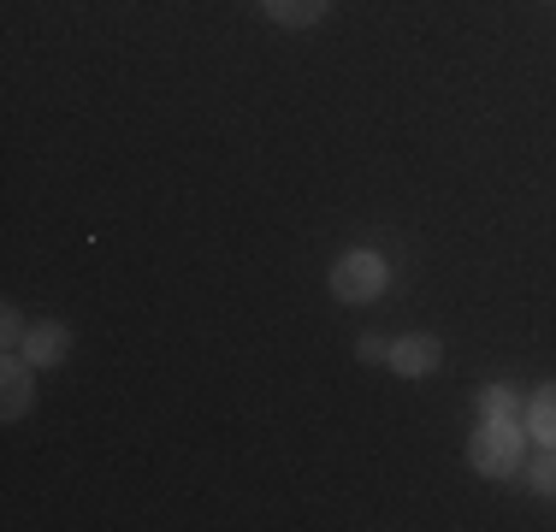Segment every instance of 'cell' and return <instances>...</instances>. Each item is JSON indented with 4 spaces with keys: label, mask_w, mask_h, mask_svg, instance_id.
<instances>
[{
    "label": "cell",
    "mask_w": 556,
    "mask_h": 532,
    "mask_svg": "<svg viewBox=\"0 0 556 532\" xmlns=\"http://www.w3.org/2000/svg\"><path fill=\"white\" fill-rule=\"evenodd\" d=\"M480 415L485 420H515V396L503 391V384H492V391H480Z\"/></svg>",
    "instance_id": "ba28073f"
},
{
    "label": "cell",
    "mask_w": 556,
    "mask_h": 532,
    "mask_svg": "<svg viewBox=\"0 0 556 532\" xmlns=\"http://www.w3.org/2000/svg\"><path fill=\"white\" fill-rule=\"evenodd\" d=\"M468 461H473V473H485V479H503V473L521 468V432H515V420H485L480 432L468 438Z\"/></svg>",
    "instance_id": "6da1fadb"
},
{
    "label": "cell",
    "mask_w": 556,
    "mask_h": 532,
    "mask_svg": "<svg viewBox=\"0 0 556 532\" xmlns=\"http://www.w3.org/2000/svg\"><path fill=\"white\" fill-rule=\"evenodd\" d=\"M439 355H444L439 338H403V343H391V367L403 372V379H420V372H432V367H439Z\"/></svg>",
    "instance_id": "3957f363"
},
{
    "label": "cell",
    "mask_w": 556,
    "mask_h": 532,
    "mask_svg": "<svg viewBox=\"0 0 556 532\" xmlns=\"http://www.w3.org/2000/svg\"><path fill=\"white\" fill-rule=\"evenodd\" d=\"M24 403H30V367H24V362H7V420H18Z\"/></svg>",
    "instance_id": "52a82bcc"
},
{
    "label": "cell",
    "mask_w": 556,
    "mask_h": 532,
    "mask_svg": "<svg viewBox=\"0 0 556 532\" xmlns=\"http://www.w3.org/2000/svg\"><path fill=\"white\" fill-rule=\"evenodd\" d=\"M24 355H30V367L60 362V355H65V331H60V326H36L30 343H24Z\"/></svg>",
    "instance_id": "8992f818"
},
{
    "label": "cell",
    "mask_w": 556,
    "mask_h": 532,
    "mask_svg": "<svg viewBox=\"0 0 556 532\" xmlns=\"http://www.w3.org/2000/svg\"><path fill=\"white\" fill-rule=\"evenodd\" d=\"M527 432H533L545 449H556V384L533 391V403H527Z\"/></svg>",
    "instance_id": "5b68a950"
},
{
    "label": "cell",
    "mask_w": 556,
    "mask_h": 532,
    "mask_svg": "<svg viewBox=\"0 0 556 532\" xmlns=\"http://www.w3.org/2000/svg\"><path fill=\"white\" fill-rule=\"evenodd\" d=\"M533 485H539V491H545V497H556V449H551V456H545V461H539V473H533Z\"/></svg>",
    "instance_id": "9c48e42d"
},
{
    "label": "cell",
    "mask_w": 556,
    "mask_h": 532,
    "mask_svg": "<svg viewBox=\"0 0 556 532\" xmlns=\"http://www.w3.org/2000/svg\"><path fill=\"white\" fill-rule=\"evenodd\" d=\"M267 7L273 24H285V30H308V24H320L326 12H332V0H261Z\"/></svg>",
    "instance_id": "277c9868"
},
{
    "label": "cell",
    "mask_w": 556,
    "mask_h": 532,
    "mask_svg": "<svg viewBox=\"0 0 556 532\" xmlns=\"http://www.w3.org/2000/svg\"><path fill=\"white\" fill-rule=\"evenodd\" d=\"M386 290V261L374 249H350L338 266H332V296L338 302H374Z\"/></svg>",
    "instance_id": "7a4b0ae2"
},
{
    "label": "cell",
    "mask_w": 556,
    "mask_h": 532,
    "mask_svg": "<svg viewBox=\"0 0 556 532\" xmlns=\"http://www.w3.org/2000/svg\"><path fill=\"white\" fill-rule=\"evenodd\" d=\"M355 355H362V362H391V343H379V338H362V343H355Z\"/></svg>",
    "instance_id": "30bf717a"
}]
</instances>
